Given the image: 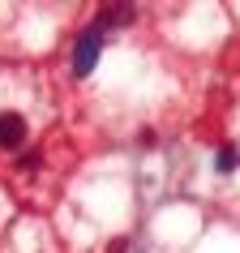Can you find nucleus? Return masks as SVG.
Instances as JSON below:
<instances>
[{"instance_id":"f257e3e1","label":"nucleus","mask_w":240,"mask_h":253,"mask_svg":"<svg viewBox=\"0 0 240 253\" xmlns=\"http://www.w3.org/2000/svg\"><path fill=\"white\" fill-rule=\"evenodd\" d=\"M99 47H103V30H99V26H86L78 35V43H73V73H78V78H86V73L94 69Z\"/></svg>"},{"instance_id":"f03ea898","label":"nucleus","mask_w":240,"mask_h":253,"mask_svg":"<svg viewBox=\"0 0 240 253\" xmlns=\"http://www.w3.org/2000/svg\"><path fill=\"white\" fill-rule=\"evenodd\" d=\"M22 142H26V116L0 112V150H17Z\"/></svg>"},{"instance_id":"7ed1b4c3","label":"nucleus","mask_w":240,"mask_h":253,"mask_svg":"<svg viewBox=\"0 0 240 253\" xmlns=\"http://www.w3.org/2000/svg\"><path fill=\"white\" fill-rule=\"evenodd\" d=\"M133 13H137L133 4H103L94 26H99V30H107V26H129V22H133Z\"/></svg>"},{"instance_id":"20e7f679","label":"nucleus","mask_w":240,"mask_h":253,"mask_svg":"<svg viewBox=\"0 0 240 253\" xmlns=\"http://www.w3.org/2000/svg\"><path fill=\"white\" fill-rule=\"evenodd\" d=\"M236 163H240V155L232 146H223V155H219V172H236Z\"/></svg>"}]
</instances>
